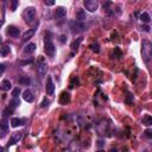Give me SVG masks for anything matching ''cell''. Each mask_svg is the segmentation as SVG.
<instances>
[{"instance_id": "6da1fadb", "label": "cell", "mask_w": 152, "mask_h": 152, "mask_svg": "<svg viewBox=\"0 0 152 152\" xmlns=\"http://www.w3.org/2000/svg\"><path fill=\"white\" fill-rule=\"evenodd\" d=\"M141 52H143V57H144V61L146 64L150 63V58H151V55H152V45L151 43L145 39L143 42V45H141Z\"/></svg>"}, {"instance_id": "7a4b0ae2", "label": "cell", "mask_w": 152, "mask_h": 152, "mask_svg": "<svg viewBox=\"0 0 152 152\" xmlns=\"http://www.w3.org/2000/svg\"><path fill=\"white\" fill-rule=\"evenodd\" d=\"M44 51L48 54V56H51V57L55 55V51H56V48H55V44L51 40V37L48 35L44 38Z\"/></svg>"}, {"instance_id": "3957f363", "label": "cell", "mask_w": 152, "mask_h": 152, "mask_svg": "<svg viewBox=\"0 0 152 152\" xmlns=\"http://www.w3.org/2000/svg\"><path fill=\"white\" fill-rule=\"evenodd\" d=\"M37 67H38V74L40 77H44L48 73V63L45 61L43 56L38 57V62H37Z\"/></svg>"}, {"instance_id": "277c9868", "label": "cell", "mask_w": 152, "mask_h": 152, "mask_svg": "<svg viewBox=\"0 0 152 152\" xmlns=\"http://www.w3.org/2000/svg\"><path fill=\"white\" fill-rule=\"evenodd\" d=\"M70 27H71V31L74 32V33H78V32L86 31L87 29H88V25L82 23V21H71Z\"/></svg>"}, {"instance_id": "5b68a950", "label": "cell", "mask_w": 152, "mask_h": 152, "mask_svg": "<svg viewBox=\"0 0 152 152\" xmlns=\"http://www.w3.org/2000/svg\"><path fill=\"white\" fill-rule=\"evenodd\" d=\"M24 17H25L26 23H29V24L33 23V20H35V18H36V8L35 7H27L25 13H24Z\"/></svg>"}, {"instance_id": "8992f818", "label": "cell", "mask_w": 152, "mask_h": 152, "mask_svg": "<svg viewBox=\"0 0 152 152\" xmlns=\"http://www.w3.org/2000/svg\"><path fill=\"white\" fill-rule=\"evenodd\" d=\"M83 5H84L86 10H88L89 12H95L99 7L98 0H84Z\"/></svg>"}, {"instance_id": "52a82bcc", "label": "cell", "mask_w": 152, "mask_h": 152, "mask_svg": "<svg viewBox=\"0 0 152 152\" xmlns=\"http://www.w3.org/2000/svg\"><path fill=\"white\" fill-rule=\"evenodd\" d=\"M70 102V94L68 92H62L59 95V103L61 105H67Z\"/></svg>"}, {"instance_id": "ba28073f", "label": "cell", "mask_w": 152, "mask_h": 152, "mask_svg": "<svg viewBox=\"0 0 152 152\" xmlns=\"http://www.w3.org/2000/svg\"><path fill=\"white\" fill-rule=\"evenodd\" d=\"M55 92V84H54V82H52V78L49 76L47 80V93L48 95H52Z\"/></svg>"}, {"instance_id": "9c48e42d", "label": "cell", "mask_w": 152, "mask_h": 152, "mask_svg": "<svg viewBox=\"0 0 152 152\" xmlns=\"http://www.w3.org/2000/svg\"><path fill=\"white\" fill-rule=\"evenodd\" d=\"M6 33H7L8 36H11V37H18L20 33V30L16 26H8Z\"/></svg>"}, {"instance_id": "30bf717a", "label": "cell", "mask_w": 152, "mask_h": 152, "mask_svg": "<svg viewBox=\"0 0 152 152\" xmlns=\"http://www.w3.org/2000/svg\"><path fill=\"white\" fill-rule=\"evenodd\" d=\"M23 98L26 102H33V100H35V96H33V94H32V92L30 89H26L24 92Z\"/></svg>"}, {"instance_id": "8fae6325", "label": "cell", "mask_w": 152, "mask_h": 152, "mask_svg": "<svg viewBox=\"0 0 152 152\" xmlns=\"http://www.w3.org/2000/svg\"><path fill=\"white\" fill-rule=\"evenodd\" d=\"M21 137H23V134H21L20 132L13 133V136H12L11 139H10V143H8V145H13V144H16V143H18V141L21 139Z\"/></svg>"}, {"instance_id": "7c38bea8", "label": "cell", "mask_w": 152, "mask_h": 152, "mask_svg": "<svg viewBox=\"0 0 152 152\" xmlns=\"http://www.w3.org/2000/svg\"><path fill=\"white\" fill-rule=\"evenodd\" d=\"M11 87H12V84H11V81H10V80H4V81L0 83V89L3 90V92H7V90H10L11 89Z\"/></svg>"}, {"instance_id": "4fadbf2b", "label": "cell", "mask_w": 152, "mask_h": 152, "mask_svg": "<svg viewBox=\"0 0 152 152\" xmlns=\"http://www.w3.org/2000/svg\"><path fill=\"white\" fill-rule=\"evenodd\" d=\"M25 124V120L19 119V118H12L11 119V125L13 127H18V126H23Z\"/></svg>"}, {"instance_id": "5bb4252c", "label": "cell", "mask_w": 152, "mask_h": 152, "mask_svg": "<svg viewBox=\"0 0 152 152\" xmlns=\"http://www.w3.org/2000/svg\"><path fill=\"white\" fill-rule=\"evenodd\" d=\"M67 14V10L64 7H57V10H56V12H55V16H56V18H63V17Z\"/></svg>"}, {"instance_id": "9a60e30c", "label": "cell", "mask_w": 152, "mask_h": 152, "mask_svg": "<svg viewBox=\"0 0 152 152\" xmlns=\"http://www.w3.org/2000/svg\"><path fill=\"white\" fill-rule=\"evenodd\" d=\"M35 50H36L35 43H29L24 48V52H25V54H32V52H35Z\"/></svg>"}, {"instance_id": "2e32d148", "label": "cell", "mask_w": 152, "mask_h": 152, "mask_svg": "<svg viewBox=\"0 0 152 152\" xmlns=\"http://www.w3.org/2000/svg\"><path fill=\"white\" fill-rule=\"evenodd\" d=\"M76 19L77 21H82V20L86 19V12L83 11V10H78L76 12Z\"/></svg>"}, {"instance_id": "e0dca14e", "label": "cell", "mask_w": 152, "mask_h": 152, "mask_svg": "<svg viewBox=\"0 0 152 152\" xmlns=\"http://www.w3.org/2000/svg\"><path fill=\"white\" fill-rule=\"evenodd\" d=\"M0 128L3 129L4 132H6V131H7V128H8V121H7V119H6V118H3V119L0 120Z\"/></svg>"}, {"instance_id": "ac0fdd59", "label": "cell", "mask_w": 152, "mask_h": 152, "mask_svg": "<svg viewBox=\"0 0 152 152\" xmlns=\"http://www.w3.org/2000/svg\"><path fill=\"white\" fill-rule=\"evenodd\" d=\"M33 35H35V30H33V29H31V30H27L26 32H24L23 40H29V39L31 38Z\"/></svg>"}, {"instance_id": "d6986e66", "label": "cell", "mask_w": 152, "mask_h": 152, "mask_svg": "<svg viewBox=\"0 0 152 152\" xmlns=\"http://www.w3.org/2000/svg\"><path fill=\"white\" fill-rule=\"evenodd\" d=\"M20 105V100L18 98H14V99H12L11 102H10V107H11V109L13 111L14 108H17L18 106Z\"/></svg>"}, {"instance_id": "ffe728a7", "label": "cell", "mask_w": 152, "mask_h": 152, "mask_svg": "<svg viewBox=\"0 0 152 152\" xmlns=\"http://www.w3.org/2000/svg\"><path fill=\"white\" fill-rule=\"evenodd\" d=\"M143 124H144L145 126H151L152 125V117L151 115L146 114V115L143 118Z\"/></svg>"}, {"instance_id": "44dd1931", "label": "cell", "mask_w": 152, "mask_h": 152, "mask_svg": "<svg viewBox=\"0 0 152 152\" xmlns=\"http://www.w3.org/2000/svg\"><path fill=\"white\" fill-rule=\"evenodd\" d=\"M140 20L145 24H148L150 23V20H151V18H150V16H148V13L144 12V13H141L140 14Z\"/></svg>"}, {"instance_id": "7402d4cb", "label": "cell", "mask_w": 152, "mask_h": 152, "mask_svg": "<svg viewBox=\"0 0 152 152\" xmlns=\"http://www.w3.org/2000/svg\"><path fill=\"white\" fill-rule=\"evenodd\" d=\"M81 42H82V37H78L77 40H74V42L71 43V49H73V50H77Z\"/></svg>"}, {"instance_id": "603a6c76", "label": "cell", "mask_w": 152, "mask_h": 152, "mask_svg": "<svg viewBox=\"0 0 152 152\" xmlns=\"http://www.w3.org/2000/svg\"><path fill=\"white\" fill-rule=\"evenodd\" d=\"M8 52H10V47H7V45H5V47L0 48V55H1L3 57H5V56H7Z\"/></svg>"}, {"instance_id": "cb8c5ba5", "label": "cell", "mask_w": 152, "mask_h": 152, "mask_svg": "<svg viewBox=\"0 0 152 152\" xmlns=\"http://www.w3.org/2000/svg\"><path fill=\"white\" fill-rule=\"evenodd\" d=\"M78 86V78L76 77V76H74V77L70 80V83H69V87L70 88H75V87Z\"/></svg>"}, {"instance_id": "d4e9b609", "label": "cell", "mask_w": 152, "mask_h": 152, "mask_svg": "<svg viewBox=\"0 0 152 152\" xmlns=\"http://www.w3.org/2000/svg\"><path fill=\"white\" fill-rule=\"evenodd\" d=\"M19 84H24V86H29L30 84V78L29 77H20L19 78Z\"/></svg>"}, {"instance_id": "484cf974", "label": "cell", "mask_w": 152, "mask_h": 152, "mask_svg": "<svg viewBox=\"0 0 152 152\" xmlns=\"http://www.w3.org/2000/svg\"><path fill=\"white\" fill-rule=\"evenodd\" d=\"M89 48L94 51V52H99V51H100V45H99L98 43H92L89 45Z\"/></svg>"}, {"instance_id": "4316f807", "label": "cell", "mask_w": 152, "mask_h": 152, "mask_svg": "<svg viewBox=\"0 0 152 152\" xmlns=\"http://www.w3.org/2000/svg\"><path fill=\"white\" fill-rule=\"evenodd\" d=\"M113 54H114V57H115V58H120L121 56H122V54H121V51L119 48H115V49H114Z\"/></svg>"}, {"instance_id": "83f0119b", "label": "cell", "mask_w": 152, "mask_h": 152, "mask_svg": "<svg viewBox=\"0 0 152 152\" xmlns=\"http://www.w3.org/2000/svg\"><path fill=\"white\" fill-rule=\"evenodd\" d=\"M20 94V88L19 87H17V88H14V89L12 90V95H13V98H18Z\"/></svg>"}, {"instance_id": "f1b7e54d", "label": "cell", "mask_w": 152, "mask_h": 152, "mask_svg": "<svg viewBox=\"0 0 152 152\" xmlns=\"http://www.w3.org/2000/svg\"><path fill=\"white\" fill-rule=\"evenodd\" d=\"M11 5H12V6H11V10H12V11H16V10H17V6H18V0H13Z\"/></svg>"}, {"instance_id": "f546056e", "label": "cell", "mask_w": 152, "mask_h": 152, "mask_svg": "<svg viewBox=\"0 0 152 152\" xmlns=\"http://www.w3.org/2000/svg\"><path fill=\"white\" fill-rule=\"evenodd\" d=\"M145 136L148 137V138H152V131L151 129H146V131H145Z\"/></svg>"}, {"instance_id": "4dcf8cb0", "label": "cell", "mask_w": 152, "mask_h": 152, "mask_svg": "<svg viewBox=\"0 0 152 152\" xmlns=\"http://www.w3.org/2000/svg\"><path fill=\"white\" fill-rule=\"evenodd\" d=\"M48 105H49V101H48L47 99H44L43 101H42V103H40V106H42V107H47Z\"/></svg>"}, {"instance_id": "1f68e13d", "label": "cell", "mask_w": 152, "mask_h": 152, "mask_svg": "<svg viewBox=\"0 0 152 152\" xmlns=\"http://www.w3.org/2000/svg\"><path fill=\"white\" fill-rule=\"evenodd\" d=\"M141 29H143L145 32H150V26H147V25H143Z\"/></svg>"}, {"instance_id": "d6a6232c", "label": "cell", "mask_w": 152, "mask_h": 152, "mask_svg": "<svg viewBox=\"0 0 152 152\" xmlns=\"http://www.w3.org/2000/svg\"><path fill=\"white\" fill-rule=\"evenodd\" d=\"M45 5H47V6H54L55 5V1H45Z\"/></svg>"}, {"instance_id": "836d02e7", "label": "cell", "mask_w": 152, "mask_h": 152, "mask_svg": "<svg viewBox=\"0 0 152 152\" xmlns=\"http://www.w3.org/2000/svg\"><path fill=\"white\" fill-rule=\"evenodd\" d=\"M132 98H133V95H131V94H128V98H127V100H126V102H127V103H129V102L132 101Z\"/></svg>"}, {"instance_id": "e575fe53", "label": "cell", "mask_w": 152, "mask_h": 152, "mask_svg": "<svg viewBox=\"0 0 152 152\" xmlns=\"http://www.w3.org/2000/svg\"><path fill=\"white\" fill-rule=\"evenodd\" d=\"M5 71V64H0V73H4Z\"/></svg>"}, {"instance_id": "d590c367", "label": "cell", "mask_w": 152, "mask_h": 152, "mask_svg": "<svg viewBox=\"0 0 152 152\" xmlns=\"http://www.w3.org/2000/svg\"><path fill=\"white\" fill-rule=\"evenodd\" d=\"M61 42H62V43L66 42V36H61Z\"/></svg>"}, {"instance_id": "8d00e7d4", "label": "cell", "mask_w": 152, "mask_h": 152, "mask_svg": "<svg viewBox=\"0 0 152 152\" xmlns=\"http://www.w3.org/2000/svg\"><path fill=\"white\" fill-rule=\"evenodd\" d=\"M99 145H100V146H102V145H103V141L100 140V141H99Z\"/></svg>"}, {"instance_id": "74e56055", "label": "cell", "mask_w": 152, "mask_h": 152, "mask_svg": "<svg viewBox=\"0 0 152 152\" xmlns=\"http://www.w3.org/2000/svg\"><path fill=\"white\" fill-rule=\"evenodd\" d=\"M111 152H118V151L115 150V148H112V150H111Z\"/></svg>"}, {"instance_id": "f35d334b", "label": "cell", "mask_w": 152, "mask_h": 152, "mask_svg": "<svg viewBox=\"0 0 152 152\" xmlns=\"http://www.w3.org/2000/svg\"><path fill=\"white\" fill-rule=\"evenodd\" d=\"M0 152H4V147H1V146H0Z\"/></svg>"}, {"instance_id": "ab89813d", "label": "cell", "mask_w": 152, "mask_h": 152, "mask_svg": "<svg viewBox=\"0 0 152 152\" xmlns=\"http://www.w3.org/2000/svg\"><path fill=\"white\" fill-rule=\"evenodd\" d=\"M96 152H105L103 150H99V151H96Z\"/></svg>"}, {"instance_id": "60d3db41", "label": "cell", "mask_w": 152, "mask_h": 152, "mask_svg": "<svg viewBox=\"0 0 152 152\" xmlns=\"http://www.w3.org/2000/svg\"><path fill=\"white\" fill-rule=\"evenodd\" d=\"M1 24H3V20H1V21H0V26H1Z\"/></svg>"}]
</instances>
